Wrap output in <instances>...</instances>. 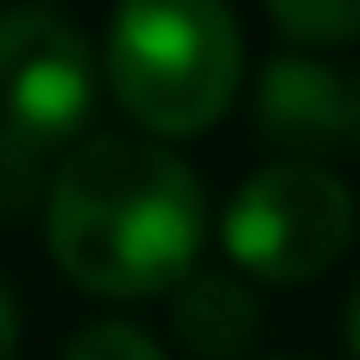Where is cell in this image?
<instances>
[{
  "label": "cell",
  "mask_w": 360,
  "mask_h": 360,
  "mask_svg": "<svg viewBox=\"0 0 360 360\" xmlns=\"http://www.w3.org/2000/svg\"><path fill=\"white\" fill-rule=\"evenodd\" d=\"M171 329L196 360H240L259 342V304L228 272H190L171 291Z\"/></svg>",
  "instance_id": "8992f818"
},
{
  "label": "cell",
  "mask_w": 360,
  "mask_h": 360,
  "mask_svg": "<svg viewBox=\"0 0 360 360\" xmlns=\"http://www.w3.org/2000/svg\"><path fill=\"white\" fill-rule=\"evenodd\" d=\"M13 348H19V310H13V291L0 278V360H13Z\"/></svg>",
  "instance_id": "30bf717a"
},
{
  "label": "cell",
  "mask_w": 360,
  "mask_h": 360,
  "mask_svg": "<svg viewBox=\"0 0 360 360\" xmlns=\"http://www.w3.org/2000/svg\"><path fill=\"white\" fill-rule=\"evenodd\" d=\"M348 158H360V70H348Z\"/></svg>",
  "instance_id": "8fae6325"
},
{
  "label": "cell",
  "mask_w": 360,
  "mask_h": 360,
  "mask_svg": "<svg viewBox=\"0 0 360 360\" xmlns=\"http://www.w3.org/2000/svg\"><path fill=\"white\" fill-rule=\"evenodd\" d=\"M63 360H165V348L139 329V323H89V329H76L70 335V348Z\"/></svg>",
  "instance_id": "ba28073f"
},
{
  "label": "cell",
  "mask_w": 360,
  "mask_h": 360,
  "mask_svg": "<svg viewBox=\"0 0 360 360\" xmlns=\"http://www.w3.org/2000/svg\"><path fill=\"white\" fill-rule=\"evenodd\" d=\"M272 32L291 51H304V57L342 51V44L360 38V0H278L272 6Z\"/></svg>",
  "instance_id": "52a82bcc"
},
{
  "label": "cell",
  "mask_w": 360,
  "mask_h": 360,
  "mask_svg": "<svg viewBox=\"0 0 360 360\" xmlns=\"http://www.w3.org/2000/svg\"><path fill=\"white\" fill-rule=\"evenodd\" d=\"M253 127L297 165H323L329 152H348V76L323 57L278 51L259 70Z\"/></svg>",
  "instance_id": "5b68a950"
},
{
  "label": "cell",
  "mask_w": 360,
  "mask_h": 360,
  "mask_svg": "<svg viewBox=\"0 0 360 360\" xmlns=\"http://www.w3.org/2000/svg\"><path fill=\"white\" fill-rule=\"evenodd\" d=\"M44 196H51V177H44V171H19V165H0V221H13V215L38 209Z\"/></svg>",
  "instance_id": "9c48e42d"
},
{
  "label": "cell",
  "mask_w": 360,
  "mask_h": 360,
  "mask_svg": "<svg viewBox=\"0 0 360 360\" xmlns=\"http://www.w3.org/2000/svg\"><path fill=\"white\" fill-rule=\"evenodd\" d=\"M348 348L360 360V285H354V297H348Z\"/></svg>",
  "instance_id": "7c38bea8"
},
{
  "label": "cell",
  "mask_w": 360,
  "mask_h": 360,
  "mask_svg": "<svg viewBox=\"0 0 360 360\" xmlns=\"http://www.w3.org/2000/svg\"><path fill=\"white\" fill-rule=\"evenodd\" d=\"M209 196L158 139H82L44 196V240L70 285L95 297H165L196 272Z\"/></svg>",
  "instance_id": "6da1fadb"
},
{
  "label": "cell",
  "mask_w": 360,
  "mask_h": 360,
  "mask_svg": "<svg viewBox=\"0 0 360 360\" xmlns=\"http://www.w3.org/2000/svg\"><path fill=\"white\" fill-rule=\"evenodd\" d=\"M354 190L329 165L278 158L234 190L221 215V247L247 278L304 285V278H323L354 247Z\"/></svg>",
  "instance_id": "277c9868"
},
{
  "label": "cell",
  "mask_w": 360,
  "mask_h": 360,
  "mask_svg": "<svg viewBox=\"0 0 360 360\" xmlns=\"http://www.w3.org/2000/svg\"><path fill=\"white\" fill-rule=\"evenodd\" d=\"M95 108V51L51 6L0 13V165L44 171L70 158Z\"/></svg>",
  "instance_id": "3957f363"
},
{
  "label": "cell",
  "mask_w": 360,
  "mask_h": 360,
  "mask_svg": "<svg viewBox=\"0 0 360 360\" xmlns=\"http://www.w3.org/2000/svg\"><path fill=\"white\" fill-rule=\"evenodd\" d=\"M101 70L120 114L152 139L209 133L247 76L240 19L215 0H133L108 19Z\"/></svg>",
  "instance_id": "7a4b0ae2"
}]
</instances>
